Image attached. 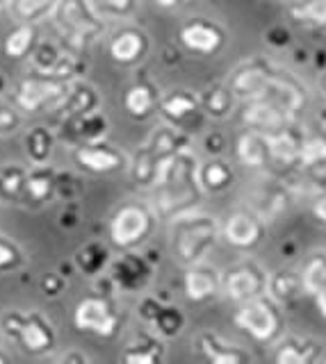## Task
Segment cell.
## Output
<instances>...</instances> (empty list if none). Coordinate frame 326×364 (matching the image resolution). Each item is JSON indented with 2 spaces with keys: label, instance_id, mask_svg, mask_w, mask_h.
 Listing matches in <instances>:
<instances>
[{
  "label": "cell",
  "instance_id": "cell-1",
  "mask_svg": "<svg viewBox=\"0 0 326 364\" xmlns=\"http://www.w3.org/2000/svg\"><path fill=\"white\" fill-rule=\"evenodd\" d=\"M199 157L192 146L183 148L181 153L169 157L160 168L153 185V208L162 219H176V216L199 210L206 191L199 180Z\"/></svg>",
  "mask_w": 326,
  "mask_h": 364
},
{
  "label": "cell",
  "instance_id": "cell-38",
  "mask_svg": "<svg viewBox=\"0 0 326 364\" xmlns=\"http://www.w3.org/2000/svg\"><path fill=\"white\" fill-rule=\"evenodd\" d=\"M26 151L35 164H46L53 151V136L46 128H35L26 136Z\"/></svg>",
  "mask_w": 326,
  "mask_h": 364
},
{
  "label": "cell",
  "instance_id": "cell-4",
  "mask_svg": "<svg viewBox=\"0 0 326 364\" xmlns=\"http://www.w3.org/2000/svg\"><path fill=\"white\" fill-rule=\"evenodd\" d=\"M155 208L144 203H123L110 221V237L119 248H137L155 228Z\"/></svg>",
  "mask_w": 326,
  "mask_h": 364
},
{
  "label": "cell",
  "instance_id": "cell-12",
  "mask_svg": "<svg viewBox=\"0 0 326 364\" xmlns=\"http://www.w3.org/2000/svg\"><path fill=\"white\" fill-rule=\"evenodd\" d=\"M178 39L189 53L201 57H212L226 48V30H224L217 21L208 18H194L187 21L178 32Z\"/></svg>",
  "mask_w": 326,
  "mask_h": 364
},
{
  "label": "cell",
  "instance_id": "cell-33",
  "mask_svg": "<svg viewBox=\"0 0 326 364\" xmlns=\"http://www.w3.org/2000/svg\"><path fill=\"white\" fill-rule=\"evenodd\" d=\"M53 189H55V173L43 164H37V168L28 173L26 193L32 200H43L51 196Z\"/></svg>",
  "mask_w": 326,
  "mask_h": 364
},
{
  "label": "cell",
  "instance_id": "cell-21",
  "mask_svg": "<svg viewBox=\"0 0 326 364\" xmlns=\"http://www.w3.org/2000/svg\"><path fill=\"white\" fill-rule=\"evenodd\" d=\"M73 157L75 164L89 171V173H115V171L128 166L126 155L105 141H87L78 146Z\"/></svg>",
  "mask_w": 326,
  "mask_h": 364
},
{
  "label": "cell",
  "instance_id": "cell-32",
  "mask_svg": "<svg viewBox=\"0 0 326 364\" xmlns=\"http://www.w3.org/2000/svg\"><path fill=\"white\" fill-rule=\"evenodd\" d=\"M96 105H98V94L94 91V87L83 85V87H78L69 98H66V109H69L66 112V117L83 119V117H87V114H94Z\"/></svg>",
  "mask_w": 326,
  "mask_h": 364
},
{
  "label": "cell",
  "instance_id": "cell-26",
  "mask_svg": "<svg viewBox=\"0 0 326 364\" xmlns=\"http://www.w3.org/2000/svg\"><path fill=\"white\" fill-rule=\"evenodd\" d=\"M199 180L206 193H226L235 185V168L219 155H212L199 164Z\"/></svg>",
  "mask_w": 326,
  "mask_h": 364
},
{
  "label": "cell",
  "instance_id": "cell-28",
  "mask_svg": "<svg viewBox=\"0 0 326 364\" xmlns=\"http://www.w3.org/2000/svg\"><path fill=\"white\" fill-rule=\"evenodd\" d=\"M285 14L299 28L326 30V0H285Z\"/></svg>",
  "mask_w": 326,
  "mask_h": 364
},
{
  "label": "cell",
  "instance_id": "cell-17",
  "mask_svg": "<svg viewBox=\"0 0 326 364\" xmlns=\"http://www.w3.org/2000/svg\"><path fill=\"white\" fill-rule=\"evenodd\" d=\"M196 353L210 364H244L251 362L253 355L238 341H231L215 330H201L194 339Z\"/></svg>",
  "mask_w": 326,
  "mask_h": 364
},
{
  "label": "cell",
  "instance_id": "cell-20",
  "mask_svg": "<svg viewBox=\"0 0 326 364\" xmlns=\"http://www.w3.org/2000/svg\"><path fill=\"white\" fill-rule=\"evenodd\" d=\"M306 132L308 130H303L297 121L269 132L267 136H269V151H272V162L283 166L285 171L297 168L303 151V141H306Z\"/></svg>",
  "mask_w": 326,
  "mask_h": 364
},
{
  "label": "cell",
  "instance_id": "cell-3",
  "mask_svg": "<svg viewBox=\"0 0 326 364\" xmlns=\"http://www.w3.org/2000/svg\"><path fill=\"white\" fill-rule=\"evenodd\" d=\"M233 321L240 330H244L256 344L274 346L285 335V314L272 294H261L256 299L240 303L233 314Z\"/></svg>",
  "mask_w": 326,
  "mask_h": 364
},
{
  "label": "cell",
  "instance_id": "cell-37",
  "mask_svg": "<svg viewBox=\"0 0 326 364\" xmlns=\"http://www.w3.org/2000/svg\"><path fill=\"white\" fill-rule=\"evenodd\" d=\"M28 173L21 166H5L0 168V198L16 200L21 193H26Z\"/></svg>",
  "mask_w": 326,
  "mask_h": 364
},
{
  "label": "cell",
  "instance_id": "cell-2",
  "mask_svg": "<svg viewBox=\"0 0 326 364\" xmlns=\"http://www.w3.org/2000/svg\"><path fill=\"white\" fill-rule=\"evenodd\" d=\"M219 239L221 223L212 214H206L201 210L181 214L172 221L169 246L174 257L185 267L208 259V255L219 244Z\"/></svg>",
  "mask_w": 326,
  "mask_h": 364
},
{
  "label": "cell",
  "instance_id": "cell-36",
  "mask_svg": "<svg viewBox=\"0 0 326 364\" xmlns=\"http://www.w3.org/2000/svg\"><path fill=\"white\" fill-rule=\"evenodd\" d=\"M58 5L60 0H12V14L19 21L32 23L51 14L53 9H58Z\"/></svg>",
  "mask_w": 326,
  "mask_h": 364
},
{
  "label": "cell",
  "instance_id": "cell-23",
  "mask_svg": "<svg viewBox=\"0 0 326 364\" xmlns=\"http://www.w3.org/2000/svg\"><path fill=\"white\" fill-rule=\"evenodd\" d=\"M201 105H204V114L208 119L226 121L238 109L240 100L235 96V91L226 77V80H215V82H210L201 91Z\"/></svg>",
  "mask_w": 326,
  "mask_h": 364
},
{
  "label": "cell",
  "instance_id": "cell-42",
  "mask_svg": "<svg viewBox=\"0 0 326 364\" xmlns=\"http://www.w3.org/2000/svg\"><path fill=\"white\" fill-rule=\"evenodd\" d=\"M310 216L326 228V187L310 198Z\"/></svg>",
  "mask_w": 326,
  "mask_h": 364
},
{
  "label": "cell",
  "instance_id": "cell-44",
  "mask_svg": "<svg viewBox=\"0 0 326 364\" xmlns=\"http://www.w3.org/2000/svg\"><path fill=\"white\" fill-rule=\"evenodd\" d=\"M185 0H153V5L162 7V9H174V7H181Z\"/></svg>",
  "mask_w": 326,
  "mask_h": 364
},
{
  "label": "cell",
  "instance_id": "cell-10",
  "mask_svg": "<svg viewBox=\"0 0 326 364\" xmlns=\"http://www.w3.org/2000/svg\"><path fill=\"white\" fill-rule=\"evenodd\" d=\"M58 23L62 32L78 43L92 41L103 34V21L92 0H60Z\"/></svg>",
  "mask_w": 326,
  "mask_h": 364
},
{
  "label": "cell",
  "instance_id": "cell-34",
  "mask_svg": "<svg viewBox=\"0 0 326 364\" xmlns=\"http://www.w3.org/2000/svg\"><path fill=\"white\" fill-rule=\"evenodd\" d=\"M35 37H37V32L32 26H28V23L19 26L16 30H12L7 34L5 55L9 57V60H21V57H26L28 50L32 48V43H35Z\"/></svg>",
  "mask_w": 326,
  "mask_h": 364
},
{
  "label": "cell",
  "instance_id": "cell-46",
  "mask_svg": "<svg viewBox=\"0 0 326 364\" xmlns=\"http://www.w3.org/2000/svg\"><path fill=\"white\" fill-rule=\"evenodd\" d=\"M320 89H322V96L326 100V71H322V75H320Z\"/></svg>",
  "mask_w": 326,
  "mask_h": 364
},
{
  "label": "cell",
  "instance_id": "cell-41",
  "mask_svg": "<svg viewBox=\"0 0 326 364\" xmlns=\"http://www.w3.org/2000/svg\"><path fill=\"white\" fill-rule=\"evenodd\" d=\"M105 255H107V250H105V248H100V246H89V248H85V250H83V255H80V264H83V269H85V271L94 273V264H92V262H96L98 269H100V267L105 264Z\"/></svg>",
  "mask_w": 326,
  "mask_h": 364
},
{
  "label": "cell",
  "instance_id": "cell-15",
  "mask_svg": "<svg viewBox=\"0 0 326 364\" xmlns=\"http://www.w3.org/2000/svg\"><path fill=\"white\" fill-rule=\"evenodd\" d=\"M185 296L192 303H208L224 291V271H219L208 259L185 267L183 276Z\"/></svg>",
  "mask_w": 326,
  "mask_h": 364
},
{
  "label": "cell",
  "instance_id": "cell-22",
  "mask_svg": "<svg viewBox=\"0 0 326 364\" xmlns=\"http://www.w3.org/2000/svg\"><path fill=\"white\" fill-rule=\"evenodd\" d=\"M149 46H151L149 34H146L144 30L123 28L110 39L107 50H110V57L117 64L130 66V64H137L144 60L146 53H149Z\"/></svg>",
  "mask_w": 326,
  "mask_h": 364
},
{
  "label": "cell",
  "instance_id": "cell-7",
  "mask_svg": "<svg viewBox=\"0 0 326 364\" xmlns=\"http://www.w3.org/2000/svg\"><path fill=\"white\" fill-rule=\"evenodd\" d=\"M283 71L280 66H276L272 60H267L263 55H253L249 60H242L238 66L233 68L228 75V82L238 96L240 102L261 98L269 85L278 77V73Z\"/></svg>",
  "mask_w": 326,
  "mask_h": 364
},
{
  "label": "cell",
  "instance_id": "cell-35",
  "mask_svg": "<svg viewBox=\"0 0 326 364\" xmlns=\"http://www.w3.org/2000/svg\"><path fill=\"white\" fill-rule=\"evenodd\" d=\"M115 278H117V282L121 284L123 289H137L146 282V278H149V269H146V264L142 259L126 257L117 267V276Z\"/></svg>",
  "mask_w": 326,
  "mask_h": 364
},
{
  "label": "cell",
  "instance_id": "cell-31",
  "mask_svg": "<svg viewBox=\"0 0 326 364\" xmlns=\"http://www.w3.org/2000/svg\"><path fill=\"white\" fill-rule=\"evenodd\" d=\"M297 168L308 171V173H326V134L315 130L306 132V141H303V151Z\"/></svg>",
  "mask_w": 326,
  "mask_h": 364
},
{
  "label": "cell",
  "instance_id": "cell-9",
  "mask_svg": "<svg viewBox=\"0 0 326 364\" xmlns=\"http://www.w3.org/2000/svg\"><path fill=\"white\" fill-rule=\"evenodd\" d=\"M295 198H297L295 191L290 189L285 178L267 176V171H265V173L256 180V185L251 187L246 208L258 212L269 223V221H276L283 212H288L290 203Z\"/></svg>",
  "mask_w": 326,
  "mask_h": 364
},
{
  "label": "cell",
  "instance_id": "cell-13",
  "mask_svg": "<svg viewBox=\"0 0 326 364\" xmlns=\"http://www.w3.org/2000/svg\"><path fill=\"white\" fill-rule=\"evenodd\" d=\"M66 96H69V87L60 77H26L16 87L14 100L21 109L39 112L41 107L55 105Z\"/></svg>",
  "mask_w": 326,
  "mask_h": 364
},
{
  "label": "cell",
  "instance_id": "cell-5",
  "mask_svg": "<svg viewBox=\"0 0 326 364\" xmlns=\"http://www.w3.org/2000/svg\"><path fill=\"white\" fill-rule=\"evenodd\" d=\"M269 271L258 259L244 255L224 271V296L233 303H246L256 296L267 294Z\"/></svg>",
  "mask_w": 326,
  "mask_h": 364
},
{
  "label": "cell",
  "instance_id": "cell-16",
  "mask_svg": "<svg viewBox=\"0 0 326 364\" xmlns=\"http://www.w3.org/2000/svg\"><path fill=\"white\" fill-rule=\"evenodd\" d=\"M292 121H297V119H292L290 114L278 105V102L269 100V98H253V100L240 102L242 128L261 130V132L269 134V132L283 128V125H288Z\"/></svg>",
  "mask_w": 326,
  "mask_h": 364
},
{
  "label": "cell",
  "instance_id": "cell-18",
  "mask_svg": "<svg viewBox=\"0 0 326 364\" xmlns=\"http://www.w3.org/2000/svg\"><path fill=\"white\" fill-rule=\"evenodd\" d=\"M324 344L308 335H283L272 346L276 364H315L324 360Z\"/></svg>",
  "mask_w": 326,
  "mask_h": 364
},
{
  "label": "cell",
  "instance_id": "cell-45",
  "mask_svg": "<svg viewBox=\"0 0 326 364\" xmlns=\"http://www.w3.org/2000/svg\"><path fill=\"white\" fill-rule=\"evenodd\" d=\"M317 130L326 134V100H324V105L317 112Z\"/></svg>",
  "mask_w": 326,
  "mask_h": 364
},
{
  "label": "cell",
  "instance_id": "cell-14",
  "mask_svg": "<svg viewBox=\"0 0 326 364\" xmlns=\"http://www.w3.org/2000/svg\"><path fill=\"white\" fill-rule=\"evenodd\" d=\"M73 321L78 328L85 330V333H92L98 337H112L117 333L119 314L107 299H100V296H87V299H83L80 303H78Z\"/></svg>",
  "mask_w": 326,
  "mask_h": 364
},
{
  "label": "cell",
  "instance_id": "cell-24",
  "mask_svg": "<svg viewBox=\"0 0 326 364\" xmlns=\"http://www.w3.org/2000/svg\"><path fill=\"white\" fill-rule=\"evenodd\" d=\"M301 278H303V289L306 296L315 301L320 314L326 318V250L317 248L308 253L301 267Z\"/></svg>",
  "mask_w": 326,
  "mask_h": 364
},
{
  "label": "cell",
  "instance_id": "cell-11",
  "mask_svg": "<svg viewBox=\"0 0 326 364\" xmlns=\"http://www.w3.org/2000/svg\"><path fill=\"white\" fill-rule=\"evenodd\" d=\"M160 117L164 123H172L176 128H181L185 132L192 130V125H199L201 119L206 117L204 105H201V94L192 89H172L162 94L160 98Z\"/></svg>",
  "mask_w": 326,
  "mask_h": 364
},
{
  "label": "cell",
  "instance_id": "cell-40",
  "mask_svg": "<svg viewBox=\"0 0 326 364\" xmlns=\"http://www.w3.org/2000/svg\"><path fill=\"white\" fill-rule=\"evenodd\" d=\"M21 262H23V255H21L19 246L0 237V273L14 271L16 267H21Z\"/></svg>",
  "mask_w": 326,
  "mask_h": 364
},
{
  "label": "cell",
  "instance_id": "cell-43",
  "mask_svg": "<svg viewBox=\"0 0 326 364\" xmlns=\"http://www.w3.org/2000/svg\"><path fill=\"white\" fill-rule=\"evenodd\" d=\"M19 123L16 119V114L12 109H5V107H0V132H9V130H14V125Z\"/></svg>",
  "mask_w": 326,
  "mask_h": 364
},
{
  "label": "cell",
  "instance_id": "cell-48",
  "mask_svg": "<svg viewBox=\"0 0 326 364\" xmlns=\"http://www.w3.org/2000/svg\"><path fill=\"white\" fill-rule=\"evenodd\" d=\"M3 3H5V0H0V5H3Z\"/></svg>",
  "mask_w": 326,
  "mask_h": 364
},
{
  "label": "cell",
  "instance_id": "cell-29",
  "mask_svg": "<svg viewBox=\"0 0 326 364\" xmlns=\"http://www.w3.org/2000/svg\"><path fill=\"white\" fill-rule=\"evenodd\" d=\"M160 98L162 94L157 91L153 85L149 82H135L126 96H123V105H126V112L132 119H149L155 109H160Z\"/></svg>",
  "mask_w": 326,
  "mask_h": 364
},
{
  "label": "cell",
  "instance_id": "cell-25",
  "mask_svg": "<svg viewBox=\"0 0 326 364\" xmlns=\"http://www.w3.org/2000/svg\"><path fill=\"white\" fill-rule=\"evenodd\" d=\"M142 316L153 326L155 335L164 339L178 337L185 328V314L174 305H162L153 299H146L142 303Z\"/></svg>",
  "mask_w": 326,
  "mask_h": 364
},
{
  "label": "cell",
  "instance_id": "cell-39",
  "mask_svg": "<svg viewBox=\"0 0 326 364\" xmlns=\"http://www.w3.org/2000/svg\"><path fill=\"white\" fill-rule=\"evenodd\" d=\"M100 16L110 18H128L137 9V0H92Z\"/></svg>",
  "mask_w": 326,
  "mask_h": 364
},
{
  "label": "cell",
  "instance_id": "cell-47",
  "mask_svg": "<svg viewBox=\"0 0 326 364\" xmlns=\"http://www.w3.org/2000/svg\"><path fill=\"white\" fill-rule=\"evenodd\" d=\"M0 89H3V77H0Z\"/></svg>",
  "mask_w": 326,
  "mask_h": 364
},
{
  "label": "cell",
  "instance_id": "cell-8",
  "mask_svg": "<svg viewBox=\"0 0 326 364\" xmlns=\"http://www.w3.org/2000/svg\"><path fill=\"white\" fill-rule=\"evenodd\" d=\"M267 221L251 208H235L221 221V239L240 253H251L265 242Z\"/></svg>",
  "mask_w": 326,
  "mask_h": 364
},
{
  "label": "cell",
  "instance_id": "cell-19",
  "mask_svg": "<svg viewBox=\"0 0 326 364\" xmlns=\"http://www.w3.org/2000/svg\"><path fill=\"white\" fill-rule=\"evenodd\" d=\"M235 162L240 166L265 173L272 166V151H269V136L261 130L242 128V132L235 139Z\"/></svg>",
  "mask_w": 326,
  "mask_h": 364
},
{
  "label": "cell",
  "instance_id": "cell-6",
  "mask_svg": "<svg viewBox=\"0 0 326 364\" xmlns=\"http://www.w3.org/2000/svg\"><path fill=\"white\" fill-rule=\"evenodd\" d=\"M3 328L21 348L30 353V355H46L55 346V333L51 323L37 312L7 314L3 318Z\"/></svg>",
  "mask_w": 326,
  "mask_h": 364
},
{
  "label": "cell",
  "instance_id": "cell-30",
  "mask_svg": "<svg viewBox=\"0 0 326 364\" xmlns=\"http://www.w3.org/2000/svg\"><path fill=\"white\" fill-rule=\"evenodd\" d=\"M167 358V346L162 344L160 337L142 333L135 337L126 350L121 353V360L128 364H157Z\"/></svg>",
  "mask_w": 326,
  "mask_h": 364
},
{
  "label": "cell",
  "instance_id": "cell-27",
  "mask_svg": "<svg viewBox=\"0 0 326 364\" xmlns=\"http://www.w3.org/2000/svg\"><path fill=\"white\" fill-rule=\"evenodd\" d=\"M267 294H272L280 305H290L297 299H301L306 289H303V278L301 269L292 267H278L274 271H269V284Z\"/></svg>",
  "mask_w": 326,
  "mask_h": 364
}]
</instances>
